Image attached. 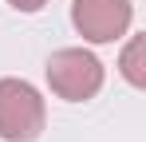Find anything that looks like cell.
I'll list each match as a JSON object with an SVG mask.
<instances>
[{"mask_svg": "<svg viewBox=\"0 0 146 142\" xmlns=\"http://www.w3.org/2000/svg\"><path fill=\"white\" fill-rule=\"evenodd\" d=\"M44 99L24 79H0V138L4 142H36L44 134Z\"/></svg>", "mask_w": 146, "mask_h": 142, "instance_id": "6da1fadb", "label": "cell"}, {"mask_svg": "<svg viewBox=\"0 0 146 142\" xmlns=\"http://www.w3.org/2000/svg\"><path fill=\"white\" fill-rule=\"evenodd\" d=\"M48 83L67 103L95 99L99 87H103V63L91 51H83V47H59L48 59Z\"/></svg>", "mask_w": 146, "mask_h": 142, "instance_id": "7a4b0ae2", "label": "cell"}, {"mask_svg": "<svg viewBox=\"0 0 146 142\" xmlns=\"http://www.w3.org/2000/svg\"><path fill=\"white\" fill-rule=\"evenodd\" d=\"M130 0H71V24L91 44H115L130 28Z\"/></svg>", "mask_w": 146, "mask_h": 142, "instance_id": "3957f363", "label": "cell"}, {"mask_svg": "<svg viewBox=\"0 0 146 142\" xmlns=\"http://www.w3.org/2000/svg\"><path fill=\"white\" fill-rule=\"evenodd\" d=\"M142 51H146V40H142V36H134V40L126 44V51H122V75H126V83H130V87H146Z\"/></svg>", "mask_w": 146, "mask_h": 142, "instance_id": "277c9868", "label": "cell"}, {"mask_svg": "<svg viewBox=\"0 0 146 142\" xmlns=\"http://www.w3.org/2000/svg\"><path fill=\"white\" fill-rule=\"evenodd\" d=\"M8 4H12V8H20V12H40L48 0H8Z\"/></svg>", "mask_w": 146, "mask_h": 142, "instance_id": "5b68a950", "label": "cell"}]
</instances>
